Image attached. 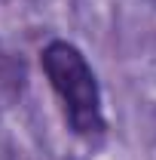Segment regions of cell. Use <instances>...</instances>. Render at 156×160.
Masks as SVG:
<instances>
[{"instance_id": "obj_1", "label": "cell", "mask_w": 156, "mask_h": 160, "mask_svg": "<svg viewBox=\"0 0 156 160\" xmlns=\"http://www.w3.org/2000/svg\"><path fill=\"white\" fill-rule=\"evenodd\" d=\"M40 68L61 105L67 129L83 142L104 139L107 117H104L101 83H98L95 68L83 56V49L71 40L55 37L40 49Z\"/></svg>"}, {"instance_id": "obj_2", "label": "cell", "mask_w": 156, "mask_h": 160, "mask_svg": "<svg viewBox=\"0 0 156 160\" xmlns=\"http://www.w3.org/2000/svg\"><path fill=\"white\" fill-rule=\"evenodd\" d=\"M28 89V65L21 56L0 46V111L19 105Z\"/></svg>"}]
</instances>
